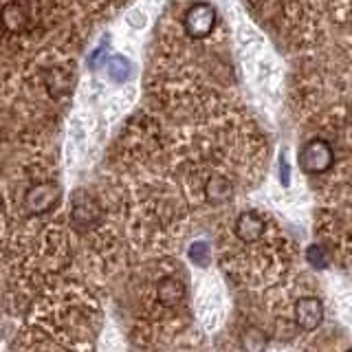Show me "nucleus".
<instances>
[{"label":"nucleus","instance_id":"8","mask_svg":"<svg viewBox=\"0 0 352 352\" xmlns=\"http://www.w3.org/2000/svg\"><path fill=\"white\" fill-rule=\"evenodd\" d=\"M0 18H3V25L9 31H22L29 25V11L25 9V5H22V3H9L3 9Z\"/></svg>","mask_w":352,"mask_h":352},{"label":"nucleus","instance_id":"5","mask_svg":"<svg viewBox=\"0 0 352 352\" xmlns=\"http://www.w3.org/2000/svg\"><path fill=\"white\" fill-rule=\"evenodd\" d=\"M234 231H236L238 240L251 245V242H258L264 236V231H267V223H264V218L258 216L256 212H242L236 218Z\"/></svg>","mask_w":352,"mask_h":352},{"label":"nucleus","instance_id":"3","mask_svg":"<svg viewBox=\"0 0 352 352\" xmlns=\"http://www.w3.org/2000/svg\"><path fill=\"white\" fill-rule=\"evenodd\" d=\"M60 201V187L55 183H40L25 194V207L31 214H47Z\"/></svg>","mask_w":352,"mask_h":352},{"label":"nucleus","instance_id":"12","mask_svg":"<svg viewBox=\"0 0 352 352\" xmlns=\"http://www.w3.org/2000/svg\"><path fill=\"white\" fill-rule=\"evenodd\" d=\"M306 260L311 262V267L315 269H326L328 267V258L326 251L322 249V245H311L306 249Z\"/></svg>","mask_w":352,"mask_h":352},{"label":"nucleus","instance_id":"6","mask_svg":"<svg viewBox=\"0 0 352 352\" xmlns=\"http://www.w3.org/2000/svg\"><path fill=\"white\" fill-rule=\"evenodd\" d=\"M203 192H205V198H207V203H212V205H225L229 203L231 198H234V183H231L227 176H212L205 187H203Z\"/></svg>","mask_w":352,"mask_h":352},{"label":"nucleus","instance_id":"9","mask_svg":"<svg viewBox=\"0 0 352 352\" xmlns=\"http://www.w3.org/2000/svg\"><path fill=\"white\" fill-rule=\"evenodd\" d=\"M267 335L262 333L256 326H247L240 333V346L245 348V352H264L267 350Z\"/></svg>","mask_w":352,"mask_h":352},{"label":"nucleus","instance_id":"10","mask_svg":"<svg viewBox=\"0 0 352 352\" xmlns=\"http://www.w3.org/2000/svg\"><path fill=\"white\" fill-rule=\"evenodd\" d=\"M106 69H108V75L113 82H126L130 77V71L132 66L126 58H121V55H113V58H108L106 62Z\"/></svg>","mask_w":352,"mask_h":352},{"label":"nucleus","instance_id":"1","mask_svg":"<svg viewBox=\"0 0 352 352\" xmlns=\"http://www.w3.org/2000/svg\"><path fill=\"white\" fill-rule=\"evenodd\" d=\"M297 163L306 174H324L333 168L335 150L326 139H311L297 154Z\"/></svg>","mask_w":352,"mask_h":352},{"label":"nucleus","instance_id":"2","mask_svg":"<svg viewBox=\"0 0 352 352\" xmlns=\"http://www.w3.org/2000/svg\"><path fill=\"white\" fill-rule=\"evenodd\" d=\"M185 33L194 40H203L216 27V9L207 3H196L185 11L183 16Z\"/></svg>","mask_w":352,"mask_h":352},{"label":"nucleus","instance_id":"11","mask_svg":"<svg viewBox=\"0 0 352 352\" xmlns=\"http://www.w3.org/2000/svg\"><path fill=\"white\" fill-rule=\"evenodd\" d=\"M190 258L194 264H198V267H207L209 264V258H212V253H209V245L205 240H198L194 242V245L190 247Z\"/></svg>","mask_w":352,"mask_h":352},{"label":"nucleus","instance_id":"4","mask_svg":"<svg viewBox=\"0 0 352 352\" xmlns=\"http://www.w3.org/2000/svg\"><path fill=\"white\" fill-rule=\"evenodd\" d=\"M293 317H295V324L297 328L302 330H315L319 328V324L324 322V304L319 297H302V300L295 302V311H293Z\"/></svg>","mask_w":352,"mask_h":352},{"label":"nucleus","instance_id":"7","mask_svg":"<svg viewBox=\"0 0 352 352\" xmlns=\"http://www.w3.org/2000/svg\"><path fill=\"white\" fill-rule=\"evenodd\" d=\"M157 295H159V302L163 306H179L183 302V297H185V286L181 280H176V278H163L157 286Z\"/></svg>","mask_w":352,"mask_h":352},{"label":"nucleus","instance_id":"13","mask_svg":"<svg viewBox=\"0 0 352 352\" xmlns=\"http://www.w3.org/2000/svg\"><path fill=\"white\" fill-rule=\"evenodd\" d=\"M280 179L282 185H289V165L284 163V159H280Z\"/></svg>","mask_w":352,"mask_h":352},{"label":"nucleus","instance_id":"14","mask_svg":"<svg viewBox=\"0 0 352 352\" xmlns=\"http://www.w3.org/2000/svg\"><path fill=\"white\" fill-rule=\"evenodd\" d=\"M348 352H352V350H348Z\"/></svg>","mask_w":352,"mask_h":352}]
</instances>
